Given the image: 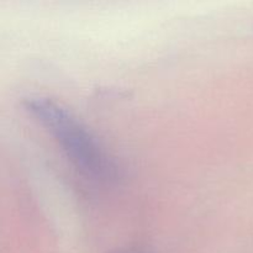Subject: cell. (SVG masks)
<instances>
[{"instance_id": "1", "label": "cell", "mask_w": 253, "mask_h": 253, "mask_svg": "<svg viewBox=\"0 0 253 253\" xmlns=\"http://www.w3.org/2000/svg\"><path fill=\"white\" fill-rule=\"evenodd\" d=\"M24 106L53 136L68 160L84 174L104 182L116 179L118 166L114 158L68 109L43 96L27 98Z\"/></svg>"}]
</instances>
